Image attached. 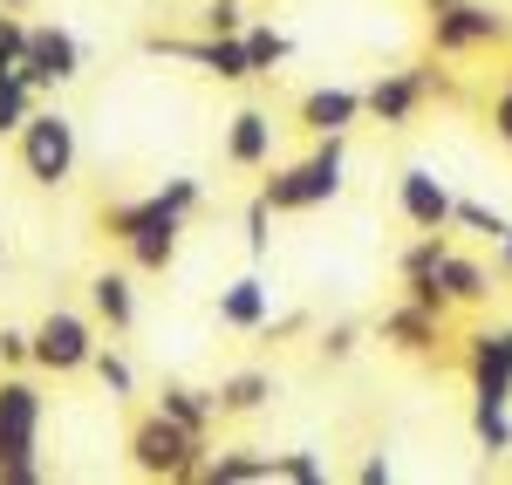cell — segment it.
Listing matches in <instances>:
<instances>
[{
  "label": "cell",
  "mask_w": 512,
  "mask_h": 485,
  "mask_svg": "<svg viewBox=\"0 0 512 485\" xmlns=\"http://www.w3.org/2000/svg\"><path fill=\"white\" fill-rule=\"evenodd\" d=\"M274 178L260 185V199L274 205V219L287 212H321L349 192V137H315V151L294 164H267Z\"/></svg>",
  "instance_id": "cell-1"
},
{
  "label": "cell",
  "mask_w": 512,
  "mask_h": 485,
  "mask_svg": "<svg viewBox=\"0 0 512 485\" xmlns=\"http://www.w3.org/2000/svg\"><path fill=\"white\" fill-rule=\"evenodd\" d=\"M14 158H21V178L35 185V192H62V185H76L82 171V130L69 110H55V103H35V117L14 130Z\"/></svg>",
  "instance_id": "cell-2"
},
{
  "label": "cell",
  "mask_w": 512,
  "mask_h": 485,
  "mask_svg": "<svg viewBox=\"0 0 512 485\" xmlns=\"http://www.w3.org/2000/svg\"><path fill=\"white\" fill-rule=\"evenodd\" d=\"M41 424H48V397L28 376H0V485H41Z\"/></svg>",
  "instance_id": "cell-3"
},
{
  "label": "cell",
  "mask_w": 512,
  "mask_h": 485,
  "mask_svg": "<svg viewBox=\"0 0 512 485\" xmlns=\"http://www.w3.org/2000/svg\"><path fill=\"white\" fill-rule=\"evenodd\" d=\"M130 465L144 472V479H164V485H198V465H205V451L212 438H192V431H178L171 417H137L130 424Z\"/></svg>",
  "instance_id": "cell-4"
},
{
  "label": "cell",
  "mask_w": 512,
  "mask_h": 485,
  "mask_svg": "<svg viewBox=\"0 0 512 485\" xmlns=\"http://www.w3.org/2000/svg\"><path fill=\"white\" fill-rule=\"evenodd\" d=\"M431 96H444V69H431V62H417V69H383V76L362 89V117L383 123V130H410Z\"/></svg>",
  "instance_id": "cell-5"
},
{
  "label": "cell",
  "mask_w": 512,
  "mask_h": 485,
  "mask_svg": "<svg viewBox=\"0 0 512 485\" xmlns=\"http://www.w3.org/2000/svg\"><path fill=\"white\" fill-rule=\"evenodd\" d=\"M512 35V21L485 0H431V48L437 55H478L499 48Z\"/></svg>",
  "instance_id": "cell-6"
},
{
  "label": "cell",
  "mask_w": 512,
  "mask_h": 485,
  "mask_svg": "<svg viewBox=\"0 0 512 485\" xmlns=\"http://www.w3.org/2000/svg\"><path fill=\"white\" fill-rule=\"evenodd\" d=\"M198 205H205V178L178 171V178H164L158 192H144V199H117V205H103V233L123 246L130 233H137V226H151V219H192Z\"/></svg>",
  "instance_id": "cell-7"
},
{
  "label": "cell",
  "mask_w": 512,
  "mask_h": 485,
  "mask_svg": "<svg viewBox=\"0 0 512 485\" xmlns=\"http://www.w3.org/2000/svg\"><path fill=\"white\" fill-rule=\"evenodd\" d=\"M82 41L62 28V21H28V55H21V82L35 89V96H55V89H69L82 82Z\"/></svg>",
  "instance_id": "cell-8"
},
{
  "label": "cell",
  "mask_w": 512,
  "mask_h": 485,
  "mask_svg": "<svg viewBox=\"0 0 512 485\" xmlns=\"http://www.w3.org/2000/svg\"><path fill=\"white\" fill-rule=\"evenodd\" d=\"M137 48H144V55H171V62H192L198 76L226 82V89L253 82V62H246V35H192V41H178V35H144Z\"/></svg>",
  "instance_id": "cell-9"
},
{
  "label": "cell",
  "mask_w": 512,
  "mask_h": 485,
  "mask_svg": "<svg viewBox=\"0 0 512 485\" xmlns=\"http://www.w3.org/2000/svg\"><path fill=\"white\" fill-rule=\"evenodd\" d=\"M89 356H96V315L48 308L35 322V369H48V376H82Z\"/></svg>",
  "instance_id": "cell-10"
},
{
  "label": "cell",
  "mask_w": 512,
  "mask_h": 485,
  "mask_svg": "<svg viewBox=\"0 0 512 485\" xmlns=\"http://www.w3.org/2000/svg\"><path fill=\"white\" fill-rule=\"evenodd\" d=\"M396 205H403V219H410L417 233H444V226H451L458 192L437 178L431 164H403V171H396Z\"/></svg>",
  "instance_id": "cell-11"
},
{
  "label": "cell",
  "mask_w": 512,
  "mask_h": 485,
  "mask_svg": "<svg viewBox=\"0 0 512 485\" xmlns=\"http://www.w3.org/2000/svg\"><path fill=\"white\" fill-rule=\"evenodd\" d=\"M294 123L308 137H349L355 123H362V89H349V82H315V89H301Z\"/></svg>",
  "instance_id": "cell-12"
},
{
  "label": "cell",
  "mask_w": 512,
  "mask_h": 485,
  "mask_svg": "<svg viewBox=\"0 0 512 485\" xmlns=\"http://www.w3.org/2000/svg\"><path fill=\"white\" fill-rule=\"evenodd\" d=\"M376 342H383V349H396V356H417V363H424V356H437V342H444V322H437V315H424L417 301H396L390 315L376 322Z\"/></svg>",
  "instance_id": "cell-13"
},
{
  "label": "cell",
  "mask_w": 512,
  "mask_h": 485,
  "mask_svg": "<svg viewBox=\"0 0 512 485\" xmlns=\"http://www.w3.org/2000/svg\"><path fill=\"white\" fill-rule=\"evenodd\" d=\"M89 315L110 328V335H130V328H137V274H130V267L89 274Z\"/></svg>",
  "instance_id": "cell-14"
},
{
  "label": "cell",
  "mask_w": 512,
  "mask_h": 485,
  "mask_svg": "<svg viewBox=\"0 0 512 485\" xmlns=\"http://www.w3.org/2000/svg\"><path fill=\"white\" fill-rule=\"evenodd\" d=\"M226 164H233V171H267V164H274V117H267V110L246 103V110L226 117Z\"/></svg>",
  "instance_id": "cell-15"
},
{
  "label": "cell",
  "mask_w": 512,
  "mask_h": 485,
  "mask_svg": "<svg viewBox=\"0 0 512 485\" xmlns=\"http://www.w3.org/2000/svg\"><path fill=\"white\" fill-rule=\"evenodd\" d=\"M274 322V287L260 281V274H239V281L219 287V328H239V335H253V328Z\"/></svg>",
  "instance_id": "cell-16"
},
{
  "label": "cell",
  "mask_w": 512,
  "mask_h": 485,
  "mask_svg": "<svg viewBox=\"0 0 512 485\" xmlns=\"http://www.w3.org/2000/svg\"><path fill=\"white\" fill-rule=\"evenodd\" d=\"M178 246H185V219H151L137 226L123 253H130V274H171L178 267Z\"/></svg>",
  "instance_id": "cell-17"
},
{
  "label": "cell",
  "mask_w": 512,
  "mask_h": 485,
  "mask_svg": "<svg viewBox=\"0 0 512 485\" xmlns=\"http://www.w3.org/2000/svg\"><path fill=\"white\" fill-rule=\"evenodd\" d=\"M151 410L171 417L178 431H192V438H212V424H219V397H212V390H198V383H164Z\"/></svg>",
  "instance_id": "cell-18"
},
{
  "label": "cell",
  "mask_w": 512,
  "mask_h": 485,
  "mask_svg": "<svg viewBox=\"0 0 512 485\" xmlns=\"http://www.w3.org/2000/svg\"><path fill=\"white\" fill-rule=\"evenodd\" d=\"M437 287H444V301H451V308H478V301H492V267L451 246V253L437 260Z\"/></svg>",
  "instance_id": "cell-19"
},
{
  "label": "cell",
  "mask_w": 512,
  "mask_h": 485,
  "mask_svg": "<svg viewBox=\"0 0 512 485\" xmlns=\"http://www.w3.org/2000/svg\"><path fill=\"white\" fill-rule=\"evenodd\" d=\"M274 479V451H205L198 485H267Z\"/></svg>",
  "instance_id": "cell-20"
},
{
  "label": "cell",
  "mask_w": 512,
  "mask_h": 485,
  "mask_svg": "<svg viewBox=\"0 0 512 485\" xmlns=\"http://www.w3.org/2000/svg\"><path fill=\"white\" fill-rule=\"evenodd\" d=\"M465 376H472V404H512V376H506V363L492 356L485 328L465 342Z\"/></svg>",
  "instance_id": "cell-21"
},
{
  "label": "cell",
  "mask_w": 512,
  "mask_h": 485,
  "mask_svg": "<svg viewBox=\"0 0 512 485\" xmlns=\"http://www.w3.org/2000/svg\"><path fill=\"white\" fill-rule=\"evenodd\" d=\"M212 397H219V417H260L274 404V369H233Z\"/></svg>",
  "instance_id": "cell-22"
},
{
  "label": "cell",
  "mask_w": 512,
  "mask_h": 485,
  "mask_svg": "<svg viewBox=\"0 0 512 485\" xmlns=\"http://www.w3.org/2000/svg\"><path fill=\"white\" fill-rule=\"evenodd\" d=\"M246 62H253V76H280V62H294V41L274 21H246Z\"/></svg>",
  "instance_id": "cell-23"
},
{
  "label": "cell",
  "mask_w": 512,
  "mask_h": 485,
  "mask_svg": "<svg viewBox=\"0 0 512 485\" xmlns=\"http://www.w3.org/2000/svg\"><path fill=\"white\" fill-rule=\"evenodd\" d=\"M89 369H96V383H103V397H110V404H130V397H137V363H130L123 349H103V342H96Z\"/></svg>",
  "instance_id": "cell-24"
},
{
  "label": "cell",
  "mask_w": 512,
  "mask_h": 485,
  "mask_svg": "<svg viewBox=\"0 0 512 485\" xmlns=\"http://www.w3.org/2000/svg\"><path fill=\"white\" fill-rule=\"evenodd\" d=\"M472 438L485 458H512V404H472Z\"/></svg>",
  "instance_id": "cell-25"
},
{
  "label": "cell",
  "mask_w": 512,
  "mask_h": 485,
  "mask_svg": "<svg viewBox=\"0 0 512 485\" xmlns=\"http://www.w3.org/2000/svg\"><path fill=\"white\" fill-rule=\"evenodd\" d=\"M35 103H41V96L21 82V69H14V76H0V144H7V137H14L28 117H35Z\"/></svg>",
  "instance_id": "cell-26"
},
{
  "label": "cell",
  "mask_w": 512,
  "mask_h": 485,
  "mask_svg": "<svg viewBox=\"0 0 512 485\" xmlns=\"http://www.w3.org/2000/svg\"><path fill=\"white\" fill-rule=\"evenodd\" d=\"M451 253V226L444 233H417V246H403V260H396V274L403 281H417V274H437V260Z\"/></svg>",
  "instance_id": "cell-27"
},
{
  "label": "cell",
  "mask_w": 512,
  "mask_h": 485,
  "mask_svg": "<svg viewBox=\"0 0 512 485\" xmlns=\"http://www.w3.org/2000/svg\"><path fill=\"white\" fill-rule=\"evenodd\" d=\"M274 479H287V485H328V458H321V451H274Z\"/></svg>",
  "instance_id": "cell-28"
},
{
  "label": "cell",
  "mask_w": 512,
  "mask_h": 485,
  "mask_svg": "<svg viewBox=\"0 0 512 485\" xmlns=\"http://www.w3.org/2000/svg\"><path fill=\"white\" fill-rule=\"evenodd\" d=\"M246 0H205L198 7V35H246Z\"/></svg>",
  "instance_id": "cell-29"
},
{
  "label": "cell",
  "mask_w": 512,
  "mask_h": 485,
  "mask_svg": "<svg viewBox=\"0 0 512 485\" xmlns=\"http://www.w3.org/2000/svg\"><path fill=\"white\" fill-rule=\"evenodd\" d=\"M451 226H458V233H472V240H499L506 212H492V205H478V199H458V205H451Z\"/></svg>",
  "instance_id": "cell-30"
},
{
  "label": "cell",
  "mask_w": 512,
  "mask_h": 485,
  "mask_svg": "<svg viewBox=\"0 0 512 485\" xmlns=\"http://www.w3.org/2000/svg\"><path fill=\"white\" fill-rule=\"evenodd\" d=\"M239 233H246V253H253V260H267V253H274V205L253 199L246 219H239Z\"/></svg>",
  "instance_id": "cell-31"
},
{
  "label": "cell",
  "mask_w": 512,
  "mask_h": 485,
  "mask_svg": "<svg viewBox=\"0 0 512 485\" xmlns=\"http://www.w3.org/2000/svg\"><path fill=\"white\" fill-rule=\"evenodd\" d=\"M21 55H28V21H21L14 7H0V76H14Z\"/></svg>",
  "instance_id": "cell-32"
},
{
  "label": "cell",
  "mask_w": 512,
  "mask_h": 485,
  "mask_svg": "<svg viewBox=\"0 0 512 485\" xmlns=\"http://www.w3.org/2000/svg\"><path fill=\"white\" fill-rule=\"evenodd\" d=\"M355 349H362V328H355V322H328L315 335V356H321V363H349Z\"/></svg>",
  "instance_id": "cell-33"
},
{
  "label": "cell",
  "mask_w": 512,
  "mask_h": 485,
  "mask_svg": "<svg viewBox=\"0 0 512 485\" xmlns=\"http://www.w3.org/2000/svg\"><path fill=\"white\" fill-rule=\"evenodd\" d=\"M0 369H35V328H0Z\"/></svg>",
  "instance_id": "cell-34"
},
{
  "label": "cell",
  "mask_w": 512,
  "mask_h": 485,
  "mask_svg": "<svg viewBox=\"0 0 512 485\" xmlns=\"http://www.w3.org/2000/svg\"><path fill=\"white\" fill-rule=\"evenodd\" d=\"M403 301H417V308H424V315H437V322L451 315V301H444L437 274H417V281H403Z\"/></svg>",
  "instance_id": "cell-35"
},
{
  "label": "cell",
  "mask_w": 512,
  "mask_h": 485,
  "mask_svg": "<svg viewBox=\"0 0 512 485\" xmlns=\"http://www.w3.org/2000/svg\"><path fill=\"white\" fill-rule=\"evenodd\" d=\"M492 137H499V144L512 151V82L499 89V96H492Z\"/></svg>",
  "instance_id": "cell-36"
},
{
  "label": "cell",
  "mask_w": 512,
  "mask_h": 485,
  "mask_svg": "<svg viewBox=\"0 0 512 485\" xmlns=\"http://www.w3.org/2000/svg\"><path fill=\"white\" fill-rule=\"evenodd\" d=\"M390 479H396V465L383 458V451H369V458L355 465V485H390Z\"/></svg>",
  "instance_id": "cell-37"
},
{
  "label": "cell",
  "mask_w": 512,
  "mask_h": 485,
  "mask_svg": "<svg viewBox=\"0 0 512 485\" xmlns=\"http://www.w3.org/2000/svg\"><path fill=\"white\" fill-rule=\"evenodd\" d=\"M492 274H499V281H512V219L499 226V240H492Z\"/></svg>",
  "instance_id": "cell-38"
},
{
  "label": "cell",
  "mask_w": 512,
  "mask_h": 485,
  "mask_svg": "<svg viewBox=\"0 0 512 485\" xmlns=\"http://www.w3.org/2000/svg\"><path fill=\"white\" fill-rule=\"evenodd\" d=\"M485 342H492V356L506 363V376H512V322L506 328H485Z\"/></svg>",
  "instance_id": "cell-39"
},
{
  "label": "cell",
  "mask_w": 512,
  "mask_h": 485,
  "mask_svg": "<svg viewBox=\"0 0 512 485\" xmlns=\"http://www.w3.org/2000/svg\"><path fill=\"white\" fill-rule=\"evenodd\" d=\"M0 7H14V14H28V7H35V0H0Z\"/></svg>",
  "instance_id": "cell-40"
}]
</instances>
